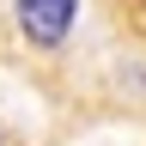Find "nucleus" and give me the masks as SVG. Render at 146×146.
I'll list each match as a JSON object with an SVG mask.
<instances>
[{
	"label": "nucleus",
	"instance_id": "obj_1",
	"mask_svg": "<svg viewBox=\"0 0 146 146\" xmlns=\"http://www.w3.org/2000/svg\"><path fill=\"white\" fill-rule=\"evenodd\" d=\"M12 6H18L25 36L43 43V49H55V43L73 31V18H79V0H12Z\"/></svg>",
	"mask_w": 146,
	"mask_h": 146
}]
</instances>
